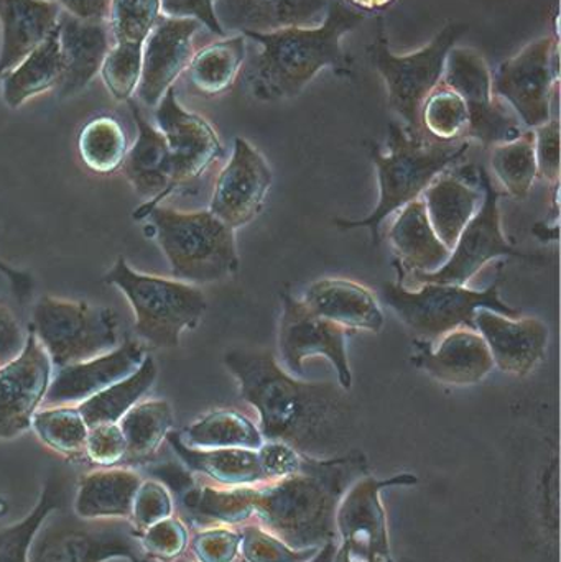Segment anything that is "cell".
Instances as JSON below:
<instances>
[{
	"label": "cell",
	"instance_id": "obj_11",
	"mask_svg": "<svg viewBox=\"0 0 561 562\" xmlns=\"http://www.w3.org/2000/svg\"><path fill=\"white\" fill-rule=\"evenodd\" d=\"M441 85L458 92L470 109L464 140L494 147L523 134L519 119L493 94V72L476 49L453 46L445 61Z\"/></svg>",
	"mask_w": 561,
	"mask_h": 562
},
{
	"label": "cell",
	"instance_id": "obj_9",
	"mask_svg": "<svg viewBox=\"0 0 561 562\" xmlns=\"http://www.w3.org/2000/svg\"><path fill=\"white\" fill-rule=\"evenodd\" d=\"M115 558L145 560L131 521L86 520L66 505L43 518L29 548V562H105Z\"/></svg>",
	"mask_w": 561,
	"mask_h": 562
},
{
	"label": "cell",
	"instance_id": "obj_49",
	"mask_svg": "<svg viewBox=\"0 0 561 562\" xmlns=\"http://www.w3.org/2000/svg\"><path fill=\"white\" fill-rule=\"evenodd\" d=\"M339 2L366 15V13L384 12V10L391 9L397 0H339Z\"/></svg>",
	"mask_w": 561,
	"mask_h": 562
},
{
	"label": "cell",
	"instance_id": "obj_15",
	"mask_svg": "<svg viewBox=\"0 0 561 562\" xmlns=\"http://www.w3.org/2000/svg\"><path fill=\"white\" fill-rule=\"evenodd\" d=\"M53 366L32 327L19 356L0 366V441L32 429L53 379Z\"/></svg>",
	"mask_w": 561,
	"mask_h": 562
},
{
	"label": "cell",
	"instance_id": "obj_50",
	"mask_svg": "<svg viewBox=\"0 0 561 562\" xmlns=\"http://www.w3.org/2000/svg\"><path fill=\"white\" fill-rule=\"evenodd\" d=\"M105 562H132V561L125 560V558H115V560L105 561Z\"/></svg>",
	"mask_w": 561,
	"mask_h": 562
},
{
	"label": "cell",
	"instance_id": "obj_12",
	"mask_svg": "<svg viewBox=\"0 0 561 562\" xmlns=\"http://www.w3.org/2000/svg\"><path fill=\"white\" fill-rule=\"evenodd\" d=\"M478 183L483 190V203L473 220L464 227L457 244L450 252V259L434 273H408L412 280L420 283L467 284L483 270L491 260L500 257L532 260L539 257L519 252L507 243L501 224V193L494 188L490 175L484 168L478 167Z\"/></svg>",
	"mask_w": 561,
	"mask_h": 562
},
{
	"label": "cell",
	"instance_id": "obj_10",
	"mask_svg": "<svg viewBox=\"0 0 561 562\" xmlns=\"http://www.w3.org/2000/svg\"><path fill=\"white\" fill-rule=\"evenodd\" d=\"M493 94L530 131L559 117V35L543 36L501 63L493 75Z\"/></svg>",
	"mask_w": 561,
	"mask_h": 562
},
{
	"label": "cell",
	"instance_id": "obj_24",
	"mask_svg": "<svg viewBox=\"0 0 561 562\" xmlns=\"http://www.w3.org/2000/svg\"><path fill=\"white\" fill-rule=\"evenodd\" d=\"M302 303L325 319L351 330L379 333L384 311L371 290L358 281L322 279L303 291Z\"/></svg>",
	"mask_w": 561,
	"mask_h": 562
},
{
	"label": "cell",
	"instance_id": "obj_31",
	"mask_svg": "<svg viewBox=\"0 0 561 562\" xmlns=\"http://www.w3.org/2000/svg\"><path fill=\"white\" fill-rule=\"evenodd\" d=\"M157 375V363L154 357L147 356L134 373L79 403L78 409L86 425L92 428L121 422L122 416L150 392Z\"/></svg>",
	"mask_w": 561,
	"mask_h": 562
},
{
	"label": "cell",
	"instance_id": "obj_48",
	"mask_svg": "<svg viewBox=\"0 0 561 562\" xmlns=\"http://www.w3.org/2000/svg\"><path fill=\"white\" fill-rule=\"evenodd\" d=\"M0 273H3L5 279L9 280L13 296H15L20 303H26V301L32 297L33 279L29 273L13 269V267H10L9 263L3 262V260H0Z\"/></svg>",
	"mask_w": 561,
	"mask_h": 562
},
{
	"label": "cell",
	"instance_id": "obj_22",
	"mask_svg": "<svg viewBox=\"0 0 561 562\" xmlns=\"http://www.w3.org/2000/svg\"><path fill=\"white\" fill-rule=\"evenodd\" d=\"M329 0H214L224 33H270L289 26H316L328 13Z\"/></svg>",
	"mask_w": 561,
	"mask_h": 562
},
{
	"label": "cell",
	"instance_id": "obj_27",
	"mask_svg": "<svg viewBox=\"0 0 561 562\" xmlns=\"http://www.w3.org/2000/svg\"><path fill=\"white\" fill-rule=\"evenodd\" d=\"M144 477L125 468H99L79 479L71 510L86 520H131Z\"/></svg>",
	"mask_w": 561,
	"mask_h": 562
},
{
	"label": "cell",
	"instance_id": "obj_30",
	"mask_svg": "<svg viewBox=\"0 0 561 562\" xmlns=\"http://www.w3.org/2000/svg\"><path fill=\"white\" fill-rule=\"evenodd\" d=\"M246 55V36L240 33L201 46L187 68L191 88L206 98L223 94L243 72Z\"/></svg>",
	"mask_w": 561,
	"mask_h": 562
},
{
	"label": "cell",
	"instance_id": "obj_18",
	"mask_svg": "<svg viewBox=\"0 0 561 562\" xmlns=\"http://www.w3.org/2000/svg\"><path fill=\"white\" fill-rule=\"evenodd\" d=\"M474 329L483 336L494 367L516 376H527L542 363L550 329L539 317H509L480 307Z\"/></svg>",
	"mask_w": 561,
	"mask_h": 562
},
{
	"label": "cell",
	"instance_id": "obj_29",
	"mask_svg": "<svg viewBox=\"0 0 561 562\" xmlns=\"http://www.w3.org/2000/svg\"><path fill=\"white\" fill-rule=\"evenodd\" d=\"M61 46L58 23L49 35L36 45L15 68L0 78V94L10 109L22 108L30 99L58 89L63 78Z\"/></svg>",
	"mask_w": 561,
	"mask_h": 562
},
{
	"label": "cell",
	"instance_id": "obj_47",
	"mask_svg": "<svg viewBox=\"0 0 561 562\" xmlns=\"http://www.w3.org/2000/svg\"><path fill=\"white\" fill-rule=\"evenodd\" d=\"M112 0H56L59 9L85 22L108 23Z\"/></svg>",
	"mask_w": 561,
	"mask_h": 562
},
{
	"label": "cell",
	"instance_id": "obj_42",
	"mask_svg": "<svg viewBox=\"0 0 561 562\" xmlns=\"http://www.w3.org/2000/svg\"><path fill=\"white\" fill-rule=\"evenodd\" d=\"M127 445L117 423L89 428L85 456L99 468H114L125 461Z\"/></svg>",
	"mask_w": 561,
	"mask_h": 562
},
{
	"label": "cell",
	"instance_id": "obj_2",
	"mask_svg": "<svg viewBox=\"0 0 561 562\" xmlns=\"http://www.w3.org/2000/svg\"><path fill=\"white\" fill-rule=\"evenodd\" d=\"M364 20L366 15L339 0H329L328 13L319 25L244 35L262 46L244 71L254 98L262 102L296 98L323 69H332L339 78H352L355 61L343 48V38Z\"/></svg>",
	"mask_w": 561,
	"mask_h": 562
},
{
	"label": "cell",
	"instance_id": "obj_26",
	"mask_svg": "<svg viewBox=\"0 0 561 562\" xmlns=\"http://www.w3.org/2000/svg\"><path fill=\"white\" fill-rule=\"evenodd\" d=\"M389 243L397 256L394 266L405 270V276L437 272L450 259V250L431 227L422 198L399 211L389 227Z\"/></svg>",
	"mask_w": 561,
	"mask_h": 562
},
{
	"label": "cell",
	"instance_id": "obj_43",
	"mask_svg": "<svg viewBox=\"0 0 561 562\" xmlns=\"http://www.w3.org/2000/svg\"><path fill=\"white\" fill-rule=\"evenodd\" d=\"M142 553L147 560L173 561L184 547V531L180 524L167 518L138 533Z\"/></svg>",
	"mask_w": 561,
	"mask_h": 562
},
{
	"label": "cell",
	"instance_id": "obj_38",
	"mask_svg": "<svg viewBox=\"0 0 561 562\" xmlns=\"http://www.w3.org/2000/svg\"><path fill=\"white\" fill-rule=\"evenodd\" d=\"M420 124L424 134L434 140H464L470 109L458 92L440 82L422 105Z\"/></svg>",
	"mask_w": 561,
	"mask_h": 562
},
{
	"label": "cell",
	"instance_id": "obj_23",
	"mask_svg": "<svg viewBox=\"0 0 561 562\" xmlns=\"http://www.w3.org/2000/svg\"><path fill=\"white\" fill-rule=\"evenodd\" d=\"M58 35L65 63L58 92L61 98H71L101 71L112 36L105 23L85 22L63 10L58 15Z\"/></svg>",
	"mask_w": 561,
	"mask_h": 562
},
{
	"label": "cell",
	"instance_id": "obj_28",
	"mask_svg": "<svg viewBox=\"0 0 561 562\" xmlns=\"http://www.w3.org/2000/svg\"><path fill=\"white\" fill-rule=\"evenodd\" d=\"M59 10L46 0H0V78L49 35Z\"/></svg>",
	"mask_w": 561,
	"mask_h": 562
},
{
	"label": "cell",
	"instance_id": "obj_16",
	"mask_svg": "<svg viewBox=\"0 0 561 562\" xmlns=\"http://www.w3.org/2000/svg\"><path fill=\"white\" fill-rule=\"evenodd\" d=\"M272 183V170L263 155L237 137L229 161L217 175L207 210L234 231L239 229L259 216Z\"/></svg>",
	"mask_w": 561,
	"mask_h": 562
},
{
	"label": "cell",
	"instance_id": "obj_35",
	"mask_svg": "<svg viewBox=\"0 0 561 562\" xmlns=\"http://www.w3.org/2000/svg\"><path fill=\"white\" fill-rule=\"evenodd\" d=\"M32 429L46 448L66 458L85 454L89 426L78 405L42 406L32 419Z\"/></svg>",
	"mask_w": 561,
	"mask_h": 562
},
{
	"label": "cell",
	"instance_id": "obj_51",
	"mask_svg": "<svg viewBox=\"0 0 561 562\" xmlns=\"http://www.w3.org/2000/svg\"><path fill=\"white\" fill-rule=\"evenodd\" d=\"M46 2H56V0H46Z\"/></svg>",
	"mask_w": 561,
	"mask_h": 562
},
{
	"label": "cell",
	"instance_id": "obj_33",
	"mask_svg": "<svg viewBox=\"0 0 561 562\" xmlns=\"http://www.w3.org/2000/svg\"><path fill=\"white\" fill-rule=\"evenodd\" d=\"M78 151L86 168L98 175L121 170L128 151V138L117 119L99 115L79 132Z\"/></svg>",
	"mask_w": 561,
	"mask_h": 562
},
{
	"label": "cell",
	"instance_id": "obj_6",
	"mask_svg": "<svg viewBox=\"0 0 561 562\" xmlns=\"http://www.w3.org/2000/svg\"><path fill=\"white\" fill-rule=\"evenodd\" d=\"M418 290L401 283H385L382 300L418 340L437 342L445 334L460 327L474 329V314L480 307L509 317L523 313L501 300V280L486 290H471L467 284L420 283Z\"/></svg>",
	"mask_w": 561,
	"mask_h": 562
},
{
	"label": "cell",
	"instance_id": "obj_13",
	"mask_svg": "<svg viewBox=\"0 0 561 562\" xmlns=\"http://www.w3.org/2000/svg\"><path fill=\"white\" fill-rule=\"evenodd\" d=\"M351 330L325 319L293 296L287 286L282 293V314L279 323V356L287 372L300 376L303 363L313 356H323L338 373L339 385L351 392L352 373L349 367L348 336Z\"/></svg>",
	"mask_w": 561,
	"mask_h": 562
},
{
	"label": "cell",
	"instance_id": "obj_19",
	"mask_svg": "<svg viewBox=\"0 0 561 562\" xmlns=\"http://www.w3.org/2000/svg\"><path fill=\"white\" fill-rule=\"evenodd\" d=\"M147 356L144 344L125 340L94 359L53 370L52 383L42 406L79 405L134 373Z\"/></svg>",
	"mask_w": 561,
	"mask_h": 562
},
{
	"label": "cell",
	"instance_id": "obj_14",
	"mask_svg": "<svg viewBox=\"0 0 561 562\" xmlns=\"http://www.w3.org/2000/svg\"><path fill=\"white\" fill-rule=\"evenodd\" d=\"M154 115L155 127L164 134L170 148L173 196L177 191L197 187L226 151L213 125L178 102L175 86L158 102Z\"/></svg>",
	"mask_w": 561,
	"mask_h": 562
},
{
	"label": "cell",
	"instance_id": "obj_3",
	"mask_svg": "<svg viewBox=\"0 0 561 562\" xmlns=\"http://www.w3.org/2000/svg\"><path fill=\"white\" fill-rule=\"evenodd\" d=\"M388 150L371 142L372 161L378 170L379 201L364 220H335L343 231H371L374 246L381 244V227L389 217L402 207L418 200L424 191L447 170L460 164L468 151L470 140L438 142L427 135L411 134L404 125L391 122L388 125Z\"/></svg>",
	"mask_w": 561,
	"mask_h": 562
},
{
	"label": "cell",
	"instance_id": "obj_1",
	"mask_svg": "<svg viewBox=\"0 0 561 562\" xmlns=\"http://www.w3.org/2000/svg\"><path fill=\"white\" fill-rule=\"evenodd\" d=\"M224 363L240 396L259 413L267 438L308 448L338 439L351 426L349 392L332 382H303L272 350H229Z\"/></svg>",
	"mask_w": 561,
	"mask_h": 562
},
{
	"label": "cell",
	"instance_id": "obj_45",
	"mask_svg": "<svg viewBox=\"0 0 561 562\" xmlns=\"http://www.w3.org/2000/svg\"><path fill=\"white\" fill-rule=\"evenodd\" d=\"M161 13L175 19H194L217 36H226L214 13V0H160Z\"/></svg>",
	"mask_w": 561,
	"mask_h": 562
},
{
	"label": "cell",
	"instance_id": "obj_21",
	"mask_svg": "<svg viewBox=\"0 0 561 562\" xmlns=\"http://www.w3.org/2000/svg\"><path fill=\"white\" fill-rule=\"evenodd\" d=\"M137 137L134 145L128 148L122 164V173L131 183L132 190L145 201L134 217L138 220L145 211L158 206L161 201L171 196V155L164 134L147 121L142 114V109L135 102L128 101Z\"/></svg>",
	"mask_w": 561,
	"mask_h": 562
},
{
	"label": "cell",
	"instance_id": "obj_44",
	"mask_svg": "<svg viewBox=\"0 0 561 562\" xmlns=\"http://www.w3.org/2000/svg\"><path fill=\"white\" fill-rule=\"evenodd\" d=\"M536 135V160L539 178L549 184L560 183V121L550 119L546 124L532 128Z\"/></svg>",
	"mask_w": 561,
	"mask_h": 562
},
{
	"label": "cell",
	"instance_id": "obj_32",
	"mask_svg": "<svg viewBox=\"0 0 561 562\" xmlns=\"http://www.w3.org/2000/svg\"><path fill=\"white\" fill-rule=\"evenodd\" d=\"M117 425L127 445L125 461H147L170 435L173 409L167 400H142L122 416Z\"/></svg>",
	"mask_w": 561,
	"mask_h": 562
},
{
	"label": "cell",
	"instance_id": "obj_5",
	"mask_svg": "<svg viewBox=\"0 0 561 562\" xmlns=\"http://www.w3.org/2000/svg\"><path fill=\"white\" fill-rule=\"evenodd\" d=\"M104 280L131 304L138 337L157 349L180 346L181 334L200 326L207 310L198 284L137 272L124 257L115 260Z\"/></svg>",
	"mask_w": 561,
	"mask_h": 562
},
{
	"label": "cell",
	"instance_id": "obj_4",
	"mask_svg": "<svg viewBox=\"0 0 561 562\" xmlns=\"http://www.w3.org/2000/svg\"><path fill=\"white\" fill-rule=\"evenodd\" d=\"M148 220L173 279L216 283L239 269L236 231L210 210L181 211L154 206L137 221Z\"/></svg>",
	"mask_w": 561,
	"mask_h": 562
},
{
	"label": "cell",
	"instance_id": "obj_36",
	"mask_svg": "<svg viewBox=\"0 0 561 562\" xmlns=\"http://www.w3.org/2000/svg\"><path fill=\"white\" fill-rule=\"evenodd\" d=\"M68 502V487L61 475L53 474L46 481L40 501L32 514L26 515L19 524L10 525L0 531V562H29V548L33 535L42 525L43 518L63 507Z\"/></svg>",
	"mask_w": 561,
	"mask_h": 562
},
{
	"label": "cell",
	"instance_id": "obj_46",
	"mask_svg": "<svg viewBox=\"0 0 561 562\" xmlns=\"http://www.w3.org/2000/svg\"><path fill=\"white\" fill-rule=\"evenodd\" d=\"M25 344V334L15 314L0 303V366L19 356Z\"/></svg>",
	"mask_w": 561,
	"mask_h": 562
},
{
	"label": "cell",
	"instance_id": "obj_37",
	"mask_svg": "<svg viewBox=\"0 0 561 562\" xmlns=\"http://www.w3.org/2000/svg\"><path fill=\"white\" fill-rule=\"evenodd\" d=\"M183 445L193 448H254L260 445V432L246 416L229 409H217L198 419L184 431Z\"/></svg>",
	"mask_w": 561,
	"mask_h": 562
},
{
	"label": "cell",
	"instance_id": "obj_17",
	"mask_svg": "<svg viewBox=\"0 0 561 562\" xmlns=\"http://www.w3.org/2000/svg\"><path fill=\"white\" fill-rule=\"evenodd\" d=\"M194 19L161 15L142 48V75L137 98L147 108H157L168 89L187 71L193 58L194 40L201 30Z\"/></svg>",
	"mask_w": 561,
	"mask_h": 562
},
{
	"label": "cell",
	"instance_id": "obj_25",
	"mask_svg": "<svg viewBox=\"0 0 561 562\" xmlns=\"http://www.w3.org/2000/svg\"><path fill=\"white\" fill-rule=\"evenodd\" d=\"M470 168L445 171L422 194L431 227L450 252L483 203L480 183H470Z\"/></svg>",
	"mask_w": 561,
	"mask_h": 562
},
{
	"label": "cell",
	"instance_id": "obj_40",
	"mask_svg": "<svg viewBox=\"0 0 561 562\" xmlns=\"http://www.w3.org/2000/svg\"><path fill=\"white\" fill-rule=\"evenodd\" d=\"M142 48L137 43H112L101 66L102 81L115 101H131L142 75Z\"/></svg>",
	"mask_w": 561,
	"mask_h": 562
},
{
	"label": "cell",
	"instance_id": "obj_34",
	"mask_svg": "<svg viewBox=\"0 0 561 562\" xmlns=\"http://www.w3.org/2000/svg\"><path fill=\"white\" fill-rule=\"evenodd\" d=\"M491 167L507 193L517 200L529 196L539 178L536 160V135L527 128L519 137L494 145Z\"/></svg>",
	"mask_w": 561,
	"mask_h": 562
},
{
	"label": "cell",
	"instance_id": "obj_41",
	"mask_svg": "<svg viewBox=\"0 0 561 562\" xmlns=\"http://www.w3.org/2000/svg\"><path fill=\"white\" fill-rule=\"evenodd\" d=\"M171 514V498L165 485L157 481H144L132 507L131 525L137 533L158 521L167 520Z\"/></svg>",
	"mask_w": 561,
	"mask_h": 562
},
{
	"label": "cell",
	"instance_id": "obj_39",
	"mask_svg": "<svg viewBox=\"0 0 561 562\" xmlns=\"http://www.w3.org/2000/svg\"><path fill=\"white\" fill-rule=\"evenodd\" d=\"M161 15L160 0H112L108 19L112 43L144 45Z\"/></svg>",
	"mask_w": 561,
	"mask_h": 562
},
{
	"label": "cell",
	"instance_id": "obj_8",
	"mask_svg": "<svg viewBox=\"0 0 561 562\" xmlns=\"http://www.w3.org/2000/svg\"><path fill=\"white\" fill-rule=\"evenodd\" d=\"M33 333L53 369L94 359L119 346V316L112 307L43 296L33 307Z\"/></svg>",
	"mask_w": 561,
	"mask_h": 562
},
{
	"label": "cell",
	"instance_id": "obj_7",
	"mask_svg": "<svg viewBox=\"0 0 561 562\" xmlns=\"http://www.w3.org/2000/svg\"><path fill=\"white\" fill-rule=\"evenodd\" d=\"M467 32L464 23H448L424 48L399 56L389 46L384 22L379 25L374 42L368 46L369 61L384 81L389 105L411 134L425 135L420 124L422 105L440 85L448 53Z\"/></svg>",
	"mask_w": 561,
	"mask_h": 562
},
{
	"label": "cell",
	"instance_id": "obj_20",
	"mask_svg": "<svg viewBox=\"0 0 561 562\" xmlns=\"http://www.w3.org/2000/svg\"><path fill=\"white\" fill-rule=\"evenodd\" d=\"M415 347L412 363L447 385H474L494 369L483 336L471 327L451 330L434 344L417 340Z\"/></svg>",
	"mask_w": 561,
	"mask_h": 562
}]
</instances>
